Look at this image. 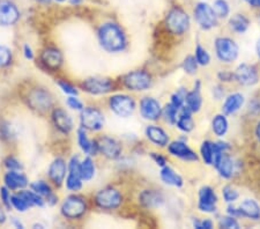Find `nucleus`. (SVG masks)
<instances>
[{"mask_svg":"<svg viewBox=\"0 0 260 229\" xmlns=\"http://www.w3.org/2000/svg\"><path fill=\"white\" fill-rule=\"evenodd\" d=\"M160 176H161V180L168 185L180 187L184 184L182 176L176 173L173 168H170V167H168V166L162 167Z\"/></svg>","mask_w":260,"mask_h":229,"instance_id":"c756f323","label":"nucleus"},{"mask_svg":"<svg viewBox=\"0 0 260 229\" xmlns=\"http://www.w3.org/2000/svg\"><path fill=\"white\" fill-rule=\"evenodd\" d=\"M66 103H67V106H69L71 109H73V110L81 111L83 108H85L83 107V103L77 96H70L66 100Z\"/></svg>","mask_w":260,"mask_h":229,"instance_id":"3c124183","label":"nucleus"},{"mask_svg":"<svg viewBox=\"0 0 260 229\" xmlns=\"http://www.w3.org/2000/svg\"><path fill=\"white\" fill-rule=\"evenodd\" d=\"M201 156L206 165H213L214 160V143L212 141H204L200 148Z\"/></svg>","mask_w":260,"mask_h":229,"instance_id":"e433bc0d","label":"nucleus"},{"mask_svg":"<svg viewBox=\"0 0 260 229\" xmlns=\"http://www.w3.org/2000/svg\"><path fill=\"white\" fill-rule=\"evenodd\" d=\"M109 106H110L111 110L117 116L123 118L129 117L134 110H136V102H134V100L131 96H128V95L124 94L111 96L110 100H109Z\"/></svg>","mask_w":260,"mask_h":229,"instance_id":"6e6552de","label":"nucleus"},{"mask_svg":"<svg viewBox=\"0 0 260 229\" xmlns=\"http://www.w3.org/2000/svg\"><path fill=\"white\" fill-rule=\"evenodd\" d=\"M228 214L234 216V218H240V216H242V213L240 211V207H235L233 205H229L228 206Z\"/></svg>","mask_w":260,"mask_h":229,"instance_id":"5fc2aeb1","label":"nucleus"},{"mask_svg":"<svg viewBox=\"0 0 260 229\" xmlns=\"http://www.w3.org/2000/svg\"><path fill=\"white\" fill-rule=\"evenodd\" d=\"M196 59L198 61V64L201 66H206L211 61V56L207 52V50L201 47V45H197L196 48Z\"/></svg>","mask_w":260,"mask_h":229,"instance_id":"ea45409f","label":"nucleus"},{"mask_svg":"<svg viewBox=\"0 0 260 229\" xmlns=\"http://www.w3.org/2000/svg\"><path fill=\"white\" fill-rule=\"evenodd\" d=\"M240 211L242 216H244V218L252 220L260 219V206L253 199H245L240 205Z\"/></svg>","mask_w":260,"mask_h":229,"instance_id":"cd10ccee","label":"nucleus"},{"mask_svg":"<svg viewBox=\"0 0 260 229\" xmlns=\"http://www.w3.org/2000/svg\"><path fill=\"white\" fill-rule=\"evenodd\" d=\"M42 62L45 68L52 71H57L62 65V55L58 49L48 48L45 49L41 56Z\"/></svg>","mask_w":260,"mask_h":229,"instance_id":"412c9836","label":"nucleus"},{"mask_svg":"<svg viewBox=\"0 0 260 229\" xmlns=\"http://www.w3.org/2000/svg\"><path fill=\"white\" fill-rule=\"evenodd\" d=\"M4 165H5V167L8 170H21L23 168L22 165H21V162L14 156L6 157L5 161H4Z\"/></svg>","mask_w":260,"mask_h":229,"instance_id":"8fccbe9b","label":"nucleus"},{"mask_svg":"<svg viewBox=\"0 0 260 229\" xmlns=\"http://www.w3.org/2000/svg\"><path fill=\"white\" fill-rule=\"evenodd\" d=\"M160 102L154 97H144L140 101V114L142 117L148 120H157L162 115Z\"/></svg>","mask_w":260,"mask_h":229,"instance_id":"dca6fc26","label":"nucleus"},{"mask_svg":"<svg viewBox=\"0 0 260 229\" xmlns=\"http://www.w3.org/2000/svg\"><path fill=\"white\" fill-rule=\"evenodd\" d=\"M6 221V213L4 211V208L0 205V223H4Z\"/></svg>","mask_w":260,"mask_h":229,"instance_id":"052dcab7","label":"nucleus"},{"mask_svg":"<svg viewBox=\"0 0 260 229\" xmlns=\"http://www.w3.org/2000/svg\"><path fill=\"white\" fill-rule=\"evenodd\" d=\"M36 2L40 4H43V5H49V4H51L53 0H36Z\"/></svg>","mask_w":260,"mask_h":229,"instance_id":"0e129e2a","label":"nucleus"},{"mask_svg":"<svg viewBox=\"0 0 260 229\" xmlns=\"http://www.w3.org/2000/svg\"><path fill=\"white\" fill-rule=\"evenodd\" d=\"M247 4L253 8H260V0H249Z\"/></svg>","mask_w":260,"mask_h":229,"instance_id":"bf43d9fd","label":"nucleus"},{"mask_svg":"<svg viewBox=\"0 0 260 229\" xmlns=\"http://www.w3.org/2000/svg\"><path fill=\"white\" fill-rule=\"evenodd\" d=\"M82 88L93 95L110 93L115 88V83L108 78H88L82 82Z\"/></svg>","mask_w":260,"mask_h":229,"instance_id":"9b49d317","label":"nucleus"},{"mask_svg":"<svg viewBox=\"0 0 260 229\" xmlns=\"http://www.w3.org/2000/svg\"><path fill=\"white\" fill-rule=\"evenodd\" d=\"M19 195H21L24 201H26L29 205L31 206H44V199L42 195H40L39 193H36L35 191H29V190H22L20 191V192L18 193Z\"/></svg>","mask_w":260,"mask_h":229,"instance_id":"f704fd0d","label":"nucleus"},{"mask_svg":"<svg viewBox=\"0 0 260 229\" xmlns=\"http://www.w3.org/2000/svg\"><path fill=\"white\" fill-rule=\"evenodd\" d=\"M222 195H223V199L225 202L232 204L237 201L238 197H240V193H238V191L235 187L227 185L222 189Z\"/></svg>","mask_w":260,"mask_h":229,"instance_id":"37998d69","label":"nucleus"},{"mask_svg":"<svg viewBox=\"0 0 260 229\" xmlns=\"http://www.w3.org/2000/svg\"><path fill=\"white\" fill-rule=\"evenodd\" d=\"M219 226L220 228H224V229H233V228L238 229L240 228V223L237 222L236 218H234L232 215H228V216H223V218H221Z\"/></svg>","mask_w":260,"mask_h":229,"instance_id":"49530a36","label":"nucleus"},{"mask_svg":"<svg viewBox=\"0 0 260 229\" xmlns=\"http://www.w3.org/2000/svg\"><path fill=\"white\" fill-rule=\"evenodd\" d=\"M244 104V96L240 93H234L225 99L222 107L224 115H233L241 109Z\"/></svg>","mask_w":260,"mask_h":229,"instance_id":"393cba45","label":"nucleus"},{"mask_svg":"<svg viewBox=\"0 0 260 229\" xmlns=\"http://www.w3.org/2000/svg\"><path fill=\"white\" fill-rule=\"evenodd\" d=\"M80 122L81 126L85 128V130L100 131L102 130L104 126L106 118H104V115L101 110L93 107H87L83 108L81 110Z\"/></svg>","mask_w":260,"mask_h":229,"instance_id":"39448f33","label":"nucleus"},{"mask_svg":"<svg viewBox=\"0 0 260 229\" xmlns=\"http://www.w3.org/2000/svg\"><path fill=\"white\" fill-rule=\"evenodd\" d=\"M124 85L129 90H147L152 86V77L146 71H133L124 77Z\"/></svg>","mask_w":260,"mask_h":229,"instance_id":"9d476101","label":"nucleus"},{"mask_svg":"<svg viewBox=\"0 0 260 229\" xmlns=\"http://www.w3.org/2000/svg\"><path fill=\"white\" fill-rule=\"evenodd\" d=\"M217 197L211 186H203L199 190L198 208L205 213H214L216 211Z\"/></svg>","mask_w":260,"mask_h":229,"instance_id":"2eb2a0df","label":"nucleus"},{"mask_svg":"<svg viewBox=\"0 0 260 229\" xmlns=\"http://www.w3.org/2000/svg\"><path fill=\"white\" fill-rule=\"evenodd\" d=\"M229 27L233 31L237 34H243L250 27V20L246 15L242 13H236L229 18Z\"/></svg>","mask_w":260,"mask_h":229,"instance_id":"bb28decb","label":"nucleus"},{"mask_svg":"<svg viewBox=\"0 0 260 229\" xmlns=\"http://www.w3.org/2000/svg\"><path fill=\"white\" fill-rule=\"evenodd\" d=\"M95 165L90 157H86L80 162V176L82 181H90L95 176Z\"/></svg>","mask_w":260,"mask_h":229,"instance_id":"72a5a7b5","label":"nucleus"},{"mask_svg":"<svg viewBox=\"0 0 260 229\" xmlns=\"http://www.w3.org/2000/svg\"><path fill=\"white\" fill-rule=\"evenodd\" d=\"M215 52L221 61L233 62L237 59L240 49L234 40L229 37H219L215 40Z\"/></svg>","mask_w":260,"mask_h":229,"instance_id":"20e7f679","label":"nucleus"},{"mask_svg":"<svg viewBox=\"0 0 260 229\" xmlns=\"http://www.w3.org/2000/svg\"><path fill=\"white\" fill-rule=\"evenodd\" d=\"M31 190L35 191L43 198H47V202L50 205H54L57 203V197L53 194L51 187L43 181H36L31 184Z\"/></svg>","mask_w":260,"mask_h":229,"instance_id":"7c9ffc66","label":"nucleus"},{"mask_svg":"<svg viewBox=\"0 0 260 229\" xmlns=\"http://www.w3.org/2000/svg\"><path fill=\"white\" fill-rule=\"evenodd\" d=\"M152 159L155 161V163L160 167H165L167 166V159L165 156H162L161 154L157 153H152Z\"/></svg>","mask_w":260,"mask_h":229,"instance_id":"864d4df0","label":"nucleus"},{"mask_svg":"<svg viewBox=\"0 0 260 229\" xmlns=\"http://www.w3.org/2000/svg\"><path fill=\"white\" fill-rule=\"evenodd\" d=\"M213 8L219 19H227L230 15V5L227 0H214Z\"/></svg>","mask_w":260,"mask_h":229,"instance_id":"c9c22d12","label":"nucleus"},{"mask_svg":"<svg viewBox=\"0 0 260 229\" xmlns=\"http://www.w3.org/2000/svg\"><path fill=\"white\" fill-rule=\"evenodd\" d=\"M203 106V99H201L200 90L198 87H194L192 91H187L185 99V107L191 112H198Z\"/></svg>","mask_w":260,"mask_h":229,"instance_id":"2f4dec72","label":"nucleus"},{"mask_svg":"<svg viewBox=\"0 0 260 229\" xmlns=\"http://www.w3.org/2000/svg\"><path fill=\"white\" fill-rule=\"evenodd\" d=\"M179 115L177 117V122L176 125L179 128L180 131L183 132H191L194 128V122L193 118H192L191 114L192 112L187 109V108L184 106L182 109H179Z\"/></svg>","mask_w":260,"mask_h":229,"instance_id":"a878e982","label":"nucleus"},{"mask_svg":"<svg viewBox=\"0 0 260 229\" xmlns=\"http://www.w3.org/2000/svg\"><path fill=\"white\" fill-rule=\"evenodd\" d=\"M28 103L37 111H47L52 107V97L47 90L42 88L32 89L28 95Z\"/></svg>","mask_w":260,"mask_h":229,"instance_id":"f8f14e48","label":"nucleus"},{"mask_svg":"<svg viewBox=\"0 0 260 229\" xmlns=\"http://www.w3.org/2000/svg\"><path fill=\"white\" fill-rule=\"evenodd\" d=\"M58 86L60 87V89L64 91L65 94L71 95V96H77L78 93H79L78 89H77V87H74L73 85H71V83L67 82V81H64V80L58 81Z\"/></svg>","mask_w":260,"mask_h":229,"instance_id":"09e8293b","label":"nucleus"},{"mask_svg":"<svg viewBox=\"0 0 260 229\" xmlns=\"http://www.w3.org/2000/svg\"><path fill=\"white\" fill-rule=\"evenodd\" d=\"M21 18L18 4L13 0H0V26L11 27Z\"/></svg>","mask_w":260,"mask_h":229,"instance_id":"1a4fd4ad","label":"nucleus"},{"mask_svg":"<svg viewBox=\"0 0 260 229\" xmlns=\"http://www.w3.org/2000/svg\"><path fill=\"white\" fill-rule=\"evenodd\" d=\"M99 152L110 160H116L121 155V145L118 140L110 137H102L98 140Z\"/></svg>","mask_w":260,"mask_h":229,"instance_id":"ddd939ff","label":"nucleus"},{"mask_svg":"<svg viewBox=\"0 0 260 229\" xmlns=\"http://www.w3.org/2000/svg\"><path fill=\"white\" fill-rule=\"evenodd\" d=\"M234 78L243 86H253L259 80V74L253 65L241 64L235 70Z\"/></svg>","mask_w":260,"mask_h":229,"instance_id":"4468645a","label":"nucleus"},{"mask_svg":"<svg viewBox=\"0 0 260 229\" xmlns=\"http://www.w3.org/2000/svg\"><path fill=\"white\" fill-rule=\"evenodd\" d=\"M12 222H13V224H14L16 228H23V224L21 223L16 218H13V220H12Z\"/></svg>","mask_w":260,"mask_h":229,"instance_id":"e2e57ef3","label":"nucleus"},{"mask_svg":"<svg viewBox=\"0 0 260 229\" xmlns=\"http://www.w3.org/2000/svg\"><path fill=\"white\" fill-rule=\"evenodd\" d=\"M5 185L10 190H22L28 185V178L20 170H10L4 177Z\"/></svg>","mask_w":260,"mask_h":229,"instance_id":"aec40b11","label":"nucleus"},{"mask_svg":"<svg viewBox=\"0 0 260 229\" xmlns=\"http://www.w3.org/2000/svg\"><path fill=\"white\" fill-rule=\"evenodd\" d=\"M166 26L171 34L183 35L190 29L191 18L180 6L171 7L166 15Z\"/></svg>","mask_w":260,"mask_h":229,"instance_id":"f03ea898","label":"nucleus"},{"mask_svg":"<svg viewBox=\"0 0 260 229\" xmlns=\"http://www.w3.org/2000/svg\"><path fill=\"white\" fill-rule=\"evenodd\" d=\"M255 50H257V55L260 58V39L257 42V45H255Z\"/></svg>","mask_w":260,"mask_h":229,"instance_id":"69168bd1","label":"nucleus"},{"mask_svg":"<svg viewBox=\"0 0 260 229\" xmlns=\"http://www.w3.org/2000/svg\"><path fill=\"white\" fill-rule=\"evenodd\" d=\"M140 203L147 208H156L165 203L163 194L155 190H145L139 195Z\"/></svg>","mask_w":260,"mask_h":229,"instance_id":"4be33fe9","label":"nucleus"},{"mask_svg":"<svg viewBox=\"0 0 260 229\" xmlns=\"http://www.w3.org/2000/svg\"><path fill=\"white\" fill-rule=\"evenodd\" d=\"M12 62V51L5 45H0V68H6Z\"/></svg>","mask_w":260,"mask_h":229,"instance_id":"a18cd8bd","label":"nucleus"},{"mask_svg":"<svg viewBox=\"0 0 260 229\" xmlns=\"http://www.w3.org/2000/svg\"><path fill=\"white\" fill-rule=\"evenodd\" d=\"M254 133H255V137H257L258 141L260 143V120L257 123V125H255V131H254Z\"/></svg>","mask_w":260,"mask_h":229,"instance_id":"680f3d73","label":"nucleus"},{"mask_svg":"<svg viewBox=\"0 0 260 229\" xmlns=\"http://www.w3.org/2000/svg\"><path fill=\"white\" fill-rule=\"evenodd\" d=\"M234 78V74L227 72V71H223V72H220L219 73V79L221 81H225V82H229L232 81Z\"/></svg>","mask_w":260,"mask_h":229,"instance_id":"6e6d98bb","label":"nucleus"},{"mask_svg":"<svg viewBox=\"0 0 260 229\" xmlns=\"http://www.w3.org/2000/svg\"><path fill=\"white\" fill-rule=\"evenodd\" d=\"M87 204L80 195H70L61 205V214L67 219H79L86 213Z\"/></svg>","mask_w":260,"mask_h":229,"instance_id":"0eeeda50","label":"nucleus"},{"mask_svg":"<svg viewBox=\"0 0 260 229\" xmlns=\"http://www.w3.org/2000/svg\"><path fill=\"white\" fill-rule=\"evenodd\" d=\"M78 143L80 148L82 149V152L88 154V155H95L99 152L98 141L90 140L88 138L86 130L83 127L78 130Z\"/></svg>","mask_w":260,"mask_h":229,"instance_id":"b1692460","label":"nucleus"},{"mask_svg":"<svg viewBox=\"0 0 260 229\" xmlns=\"http://www.w3.org/2000/svg\"><path fill=\"white\" fill-rule=\"evenodd\" d=\"M186 94H187V91L184 88L178 89L173 95V96H171V102L170 103H173L176 108H178V109H182V108L185 106Z\"/></svg>","mask_w":260,"mask_h":229,"instance_id":"79ce46f5","label":"nucleus"},{"mask_svg":"<svg viewBox=\"0 0 260 229\" xmlns=\"http://www.w3.org/2000/svg\"><path fill=\"white\" fill-rule=\"evenodd\" d=\"M146 136L153 144L160 147H165L169 144V136L163 128L156 126V125H149L146 128Z\"/></svg>","mask_w":260,"mask_h":229,"instance_id":"5701e85b","label":"nucleus"},{"mask_svg":"<svg viewBox=\"0 0 260 229\" xmlns=\"http://www.w3.org/2000/svg\"><path fill=\"white\" fill-rule=\"evenodd\" d=\"M193 18L198 26L204 30H209L217 24V18L214 8L206 2L197 3L193 8Z\"/></svg>","mask_w":260,"mask_h":229,"instance_id":"7ed1b4c3","label":"nucleus"},{"mask_svg":"<svg viewBox=\"0 0 260 229\" xmlns=\"http://www.w3.org/2000/svg\"><path fill=\"white\" fill-rule=\"evenodd\" d=\"M234 161L227 153L220 157V160L215 163V168L219 172L220 176L223 178H230L234 174Z\"/></svg>","mask_w":260,"mask_h":229,"instance_id":"c85d7f7f","label":"nucleus"},{"mask_svg":"<svg viewBox=\"0 0 260 229\" xmlns=\"http://www.w3.org/2000/svg\"><path fill=\"white\" fill-rule=\"evenodd\" d=\"M212 128H213V132L215 133L217 137L225 136V133L228 132V128H229V123L224 114L216 115L215 117L213 118Z\"/></svg>","mask_w":260,"mask_h":229,"instance_id":"473e14b6","label":"nucleus"},{"mask_svg":"<svg viewBox=\"0 0 260 229\" xmlns=\"http://www.w3.org/2000/svg\"><path fill=\"white\" fill-rule=\"evenodd\" d=\"M67 170H69V166L66 165L65 160L61 157H57L49 167V178L53 182L54 185L60 186L65 180Z\"/></svg>","mask_w":260,"mask_h":229,"instance_id":"f3484780","label":"nucleus"},{"mask_svg":"<svg viewBox=\"0 0 260 229\" xmlns=\"http://www.w3.org/2000/svg\"><path fill=\"white\" fill-rule=\"evenodd\" d=\"M67 3H69L71 6H80L85 3V0H67Z\"/></svg>","mask_w":260,"mask_h":229,"instance_id":"13d9d810","label":"nucleus"},{"mask_svg":"<svg viewBox=\"0 0 260 229\" xmlns=\"http://www.w3.org/2000/svg\"><path fill=\"white\" fill-rule=\"evenodd\" d=\"M168 151L171 155L177 156L179 159L185 160V161H197L198 156L197 154L188 147V146L184 143V141L176 140L168 145Z\"/></svg>","mask_w":260,"mask_h":229,"instance_id":"a211bd4d","label":"nucleus"},{"mask_svg":"<svg viewBox=\"0 0 260 229\" xmlns=\"http://www.w3.org/2000/svg\"><path fill=\"white\" fill-rule=\"evenodd\" d=\"M96 205L103 210H116L123 203V195L114 187H107L95 195Z\"/></svg>","mask_w":260,"mask_h":229,"instance_id":"423d86ee","label":"nucleus"},{"mask_svg":"<svg viewBox=\"0 0 260 229\" xmlns=\"http://www.w3.org/2000/svg\"><path fill=\"white\" fill-rule=\"evenodd\" d=\"M82 178L80 175L75 174H70L67 175L66 178V187L70 191H73V192H77V191H80L82 189Z\"/></svg>","mask_w":260,"mask_h":229,"instance_id":"4c0bfd02","label":"nucleus"},{"mask_svg":"<svg viewBox=\"0 0 260 229\" xmlns=\"http://www.w3.org/2000/svg\"><path fill=\"white\" fill-rule=\"evenodd\" d=\"M244 2H246V3H247V2H249V0H244Z\"/></svg>","mask_w":260,"mask_h":229,"instance_id":"338daca9","label":"nucleus"},{"mask_svg":"<svg viewBox=\"0 0 260 229\" xmlns=\"http://www.w3.org/2000/svg\"><path fill=\"white\" fill-rule=\"evenodd\" d=\"M23 52H24V57L27 58V59H34V52H32V49L29 47L28 44L24 45L23 48Z\"/></svg>","mask_w":260,"mask_h":229,"instance_id":"4d7b16f0","label":"nucleus"},{"mask_svg":"<svg viewBox=\"0 0 260 229\" xmlns=\"http://www.w3.org/2000/svg\"><path fill=\"white\" fill-rule=\"evenodd\" d=\"M0 199H2L3 205L5 206L7 210H11L12 208V195L10 193V189L5 185L0 187Z\"/></svg>","mask_w":260,"mask_h":229,"instance_id":"de8ad7c7","label":"nucleus"},{"mask_svg":"<svg viewBox=\"0 0 260 229\" xmlns=\"http://www.w3.org/2000/svg\"><path fill=\"white\" fill-rule=\"evenodd\" d=\"M11 201H12V207H14L15 210L19 212H26L27 210H29V207H30V205H29V204L19 194L12 195Z\"/></svg>","mask_w":260,"mask_h":229,"instance_id":"c03bdc74","label":"nucleus"},{"mask_svg":"<svg viewBox=\"0 0 260 229\" xmlns=\"http://www.w3.org/2000/svg\"><path fill=\"white\" fill-rule=\"evenodd\" d=\"M178 108H176L173 103L167 104L165 109L162 110V115L165 116L166 122H168L169 124H176L177 122V117H178Z\"/></svg>","mask_w":260,"mask_h":229,"instance_id":"58836bf2","label":"nucleus"},{"mask_svg":"<svg viewBox=\"0 0 260 229\" xmlns=\"http://www.w3.org/2000/svg\"><path fill=\"white\" fill-rule=\"evenodd\" d=\"M98 36L101 47L108 52H121L127 45L124 30L116 22H104L101 24Z\"/></svg>","mask_w":260,"mask_h":229,"instance_id":"f257e3e1","label":"nucleus"},{"mask_svg":"<svg viewBox=\"0 0 260 229\" xmlns=\"http://www.w3.org/2000/svg\"><path fill=\"white\" fill-rule=\"evenodd\" d=\"M198 65L199 64L194 56H187L183 61V70L185 71L187 74H190V76H193V74L197 73Z\"/></svg>","mask_w":260,"mask_h":229,"instance_id":"a19ab883","label":"nucleus"},{"mask_svg":"<svg viewBox=\"0 0 260 229\" xmlns=\"http://www.w3.org/2000/svg\"><path fill=\"white\" fill-rule=\"evenodd\" d=\"M52 119L54 125H56V127L61 133L67 135V133H70L73 130L72 117H71L64 109H60V108L54 109L52 112Z\"/></svg>","mask_w":260,"mask_h":229,"instance_id":"6ab92c4d","label":"nucleus"},{"mask_svg":"<svg viewBox=\"0 0 260 229\" xmlns=\"http://www.w3.org/2000/svg\"><path fill=\"white\" fill-rule=\"evenodd\" d=\"M193 227L197 229H212L213 222L208 219H205V220L196 219L193 221Z\"/></svg>","mask_w":260,"mask_h":229,"instance_id":"603ef678","label":"nucleus"}]
</instances>
